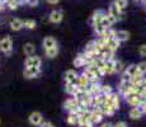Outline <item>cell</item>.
Returning <instances> with one entry per match:
<instances>
[{
    "instance_id": "29",
    "label": "cell",
    "mask_w": 146,
    "mask_h": 127,
    "mask_svg": "<svg viewBox=\"0 0 146 127\" xmlns=\"http://www.w3.org/2000/svg\"><path fill=\"white\" fill-rule=\"evenodd\" d=\"M114 4L117 5V8H118L121 12H123L126 9V7H127V0H116Z\"/></svg>"
},
{
    "instance_id": "34",
    "label": "cell",
    "mask_w": 146,
    "mask_h": 127,
    "mask_svg": "<svg viewBox=\"0 0 146 127\" xmlns=\"http://www.w3.org/2000/svg\"><path fill=\"white\" fill-rule=\"evenodd\" d=\"M137 70H139V71L141 72L142 75L146 74V63H145V61H142V63L137 64Z\"/></svg>"
},
{
    "instance_id": "31",
    "label": "cell",
    "mask_w": 146,
    "mask_h": 127,
    "mask_svg": "<svg viewBox=\"0 0 146 127\" xmlns=\"http://www.w3.org/2000/svg\"><path fill=\"white\" fill-rule=\"evenodd\" d=\"M74 66H76V67L84 66V61H83V56H81V53H79V55L74 59Z\"/></svg>"
},
{
    "instance_id": "14",
    "label": "cell",
    "mask_w": 146,
    "mask_h": 127,
    "mask_svg": "<svg viewBox=\"0 0 146 127\" xmlns=\"http://www.w3.org/2000/svg\"><path fill=\"white\" fill-rule=\"evenodd\" d=\"M85 69H86V70H89V71H90V72H93L94 76H95V78H97V79H100L103 75H104V74H103V72H102V70H100L98 66H95V65H93V64H90V65H86V66H85Z\"/></svg>"
},
{
    "instance_id": "4",
    "label": "cell",
    "mask_w": 146,
    "mask_h": 127,
    "mask_svg": "<svg viewBox=\"0 0 146 127\" xmlns=\"http://www.w3.org/2000/svg\"><path fill=\"white\" fill-rule=\"evenodd\" d=\"M132 88H133V84L131 81H125V80H121L119 85H118V93L122 94L123 97H126L127 94L132 93Z\"/></svg>"
},
{
    "instance_id": "20",
    "label": "cell",
    "mask_w": 146,
    "mask_h": 127,
    "mask_svg": "<svg viewBox=\"0 0 146 127\" xmlns=\"http://www.w3.org/2000/svg\"><path fill=\"white\" fill-rule=\"evenodd\" d=\"M119 43H121V42H118L116 38H111V39H108V41H107V47H108L109 51L114 52V51L118 50Z\"/></svg>"
},
{
    "instance_id": "30",
    "label": "cell",
    "mask_w": 146,
    "mask_h": 127,
    "mask_svg": "<svg viewBox=\"0 0 146 127\" xmlns=\"http://www.w3.org/2000/svg\"><path fill=\"white\" fill-rule=\"evenodd\" d=\"M100 93H102L103 95H108V94H112L113 93V89H112L111 85H102V89H100Z\"/></svg>"
},
{
    "instance_id": "33",
    "label": "cell",
    "mask_w": 146,
    "mask_h": 127,
    "mask_svg": "<svg viewBox=\"0 0 146 127\" xmlns=\"http://www.w3.org/2000/svg\"><path fill=\"white\" fill-rule=\"evenodd\" d=\"M5 4H7V7L9 8V9H17L18 5H19V3L17 1V0H7Z\"/></svg>"
},
{
    "instance_id": "41",
    "label": "cell",
    "mask_w": 146,
    "mask_h": 127,
    "mask_svg": "<svg viewBox=\"0 0 146 127\" xmlns=\"http://www.w3.org/2000/svg\"><path fill=\"white\" fill-rule=\"evenodd\" d=\"M141 86H142L144 89H146V78H144V80L141 81Z\"/></svg>"
},
{
    "instance_id": "13",
    "label": "cell",
    "mask_w": 146,
    "mask_h": 127,
    "mask_svg": "<svg viewBox=\"0 0 146 127\" xmlns=\"http://www.w3.org/2000/svg\"><path fill=\"white\" fill-rule=\"evenodd\" d=\"M62 12L61 10H53L50 14V22L51 23H60L62 21Z\"/></svg>"
},
{
    "instance_id": "17",
    "label": "cell",
    "mask_w": 146,
    "mask_h": 127,
    "mask_svg": "<svg viewBox=\"0 0 146 127\" xmlns=\"http://www.w3.org/2000/svg\"><path fill=\"white\" fill-rule=\"evenodd\" d=\"M42 46H43V50H48L53 46H57V42L53 37H46L42 42Z\"/></svg>"
},
{
    "instance_id": "22",
    "label": "cell",
    "mask_w": 146,
    "mask_h": 127,
    "mask_svg": "<svg viewBox=\"0 0 146 127\" xmlns=\"http://www.w3.org/2000/svg\"><path fill=\"white\" fill-rule=\"evenodd\" d=\"M130 38V33L127 31H117L116 33V39L118 42H125Z\"/></svg>"
},
{
    "instance_id": "3",
    "label": "cell",
    "mask_w": 146,
    "mask_h": 127,
    "mask_svg": "<svg viewBox=\"0 0 146 127\" xmlns=\"http://www.w3.org/2000/svg\"><path fill=\"white\" fill-rule=\"evenodd\" d=\"M13 50V42L10 37H4L3 39H0V51L4 52L5 55H10Z\"/></svg>"
},
{
    "instance_id": "7",
    "label": "cell",
    "mask_w": 146,
    "mask_h": 127,
    "mask_svg": "<svg viewBox=\"0 0 146 127\" xmlns=\"http://www.w3.org/2000/svg\"><path fill=\"white\" fill-rule=\"evenodd\" d=\"M40 74H41V67H26L23 71L24 78H27V79L37 78Z\"/></svg>"
},
{
    "instance_id": "24",
    "label": "cell",
    "mask_w": 146,
    "mask_h": 127,
    "mask_svg": "<svg viewBox=\"0 0 146 127\" xmlns=\"http://www.w3.org/2000/svg\"><path fill=\"white\" fill-rule=\"evenodd\" d=\"M142 80H144V75H142L140 71H137L136 74L131 78V83H132L133 85H139V84H141Z\"/></svg>"
},
{
    "instance_id": "39",
    "label": "cell",
    "mask_w": 146,
    "mask_h": 127,
    "mask_svg": "<svg viewBox=\"0 0 146 127\" xmlns=\"http://www.w3.org/2000/svg\"><path fill=\"white\" fill-rule=\"evenodd\" d=\"M114 127H127V123L126 122H117L116 125H114Z\"/></svg>"
},
{
    "instance_id": "12",
    "label": "cell",
    "mask_w": 146,
    "mask_h": 127,
    "mask_svg": "<svg viewBox=\"0 0 146 127\" xmlns=\"http://www.w3.org/2000/svg\"><path fill=\"white\" fill-rule=\"evenodd\" d=\"M78 75H79V74H78L75 70H72V69L66 70L65 75H64V76H65V83H74V84H75Z\"/></svg>"
},
{
    "instance_id": "42",
    "label": "cell",
    "mask_w": 146,
    "mask_h": 127,
    "mask_svg": "<svg viewBox=\"0 0 146 127\" xmlns=\"http://www.w3.org/2000/svg\"><path fill=\"white\" fill-rule=\"evenodd\" d=\"M141 97L144 98V99H146V89H144V90L141 92Z\"/></svg>"
},
{
    "instance_id": "18",
    "label": "cell",
    "mask_w": 146,
    "mask_h": 127,
    "mask_svg": "<svg viewBox=\"0 0 146 127\" xmlns=\"http://www.w3.org/2000/svg\"><path fill=\"white\" fill-rule=\"evenodd\" d=\"M102 120H103V113L100 112V109H93V111H92V122H93L94 125H97V123H99Z\"/></svg>"
},
{
    "instance_id": "43",
    "label": "cell",
    "mask_w": 146,
    "mask_h": 127,
    "mask_svg": "<svg viewBox=\"0 0 146 127\" xmlns=\"http://www.w3.org/2000/svg\"><path fill=\"white\" fill-rule=\"evenodd\" d=\"M47 1H48L50 4H56V3H58L60 0H47Z\"/></svg>"
},
{
    "instance_id": "27",
    "label": "cell",
    "mask_w": 146,
    "mask_h": 127,
    "mask_svg": "<svg viewBox=\"0 0 146 127\" xmlns=\"http://www.w3.org/2000/svg\"><path fill=\"white\" fill-rule=\"evenodd\" d=\"M137 71H139V70H137V65H130V66H127V67L125 69V72H126L127 75H130L131 78H132V76L136 74Z\"/></svg>"
},
{
    "instance_id": "1",
    "label": "cell",
    "mask_w": 146,
    "mask_h": 127,
    "mask_svg": "<svg viewBox=\"0 0 146 127\" xmlns=\"http://www.w3.org/2000/svg\"><path fill=\"white\" fill-rule=\"evenodd\" d=\"M64 108L66 109V111L72 112V113H79V102L75 99L74 97L72 98H69V99H66L64 102Z\"/></svg>"
},
{
    "instance_id": "44",
    "label": "cell",
    "mask_w": 146,
    "mask_h": 127,
    "mask_svg": "<svg viewBox=\"0 0 146 127\" xmlns=\"http://www.w3.org/2000/svg\"><path fill=\"white\" fill-rule=\"evenodd\" d=\"M0 122H1V121H0Z\"/></svg>"
},
{
    "instance_id": "45",
    "label": "cell",
    "mask_w": 146,
    "mask_h": 127,
    "mask_svg": "<svg viewBox=\"0 0 146 127\" xmlns=\"http://www.w3.org/2000/svg\"><path fill=\"white\" fill-rule=\"evenodd\" d=\"M145 114H146V113H145Z\"/></svg>"
},
{
    "instance_id": "35",
    "label": "cell",
    "mask_w": 146,
    "mask_h": 127,
    "mask_svg": "<svg viewBox=\"0 0 146 127\" xmlns=\"http://www.w3.org/2000/svg\"><path fill=\"white\" fill-rule=\"evenodd\" d=\"M139 53H140V56H142V57H146V45H142V46H140Z\"/></svg>"
},
{
    "instance_id": "23",
    "label": "cell",
    "mask_w": 146,
    "mask_h": 127,
    "mask_svg": "<svg viewBox=\"0 0 146 127\" xmlns=\"http://www.w3.org/2000/svg\"><path fill=\"white\" fill-rule=\"evenodd\" d=\"M67 123L69 125H79V113H72V112H70L69 116H67Z\"/></svg>"
},
{
    "instance_id": "10",
    "label": "cell",
    "mask_w": 146,
    "mask_h": 127,
    "mask_svg": "<svg viewBox=\"0 0 146 127\" xmlns=\"http://www.w3.org/2000/svg\"><path fill=\"white\" fill-rule=\"evenodd\" d=\"M116 72L114 70V60H109V61H104V67H103V74L107 75H112Z\"/></svg>"
},
{
    "instance_id": "40",
    "label": "cell",
    "mask_w": 146,
    "mask_h": 127,
    "mask_svg": "<svg viewBox=\"0 0 146 127\" xmlns=\"http://www.w3.org/2000/svg\"><path fill=\"white\" fill-rule=\"evenodd\" d=\"M100 127H114V126L112 125V123H109V122H106V123H103Z\"/></svg>"
},
{
    "instance_id": "11",
    "label": "cell",
    "mask_w": 146,
    "mask_h": 127,
    "mask_svg": "<svg viewBox=\"0 0 146 127\" xmlns=\"http://www.w3.org/2000/svg\"><path fill=\"white\" fill-rule=\"evenodd\" d=\"M106 15V13L103 10H97L94 14H93V18H92V24L93 27L98 24H102V21H103V17Z\"/></svg>"
},
{
    "instance_id": "2",
    "label": "cell",
    "mask_w": 146,
    "mask_h": 127,
    "mask_svg": "<svg viewBox=\"0 0 146 127\" xmlns=\"http://www.w3.org/2000/svg\"><path fill=\"white\" fill-rule=\"evenodd\" d=\"M126 102H127L130 106L132 107H139L140 104H141V102L144 100V98L141 97V94H137V93H130V94H127L125 97Z\"/></svg>"
},
{
    "instance_id": "26",
    "label": "cell",
    "mask_w": 146,
    "mask_h": 127,
    "mask_svg": "<svg viewBox=\"0 0 146 127\" xmlns=\"http://www.w3.org/2000/svg\"><path fill=\"white\" fill-rule=\"evenodd\" d=\"M75 89H76V85L74 83H65V92L70 95H74Z\"/></svg>"
},
{
    "instance_id": "36",
    "label": "cell",
    "mask_w": 146,
    "mask_h": 127,
    "mask_svg": "<svg viewBox=\"0 0 146 127\" xmlns=\"http://www.w3.org/2000/svg\"><path fill=\"white\" fill-rule=\"evenodd\" d=\"M107 18L109 19V22H111V23H112V25H113V24H114V23H116V22H117V19L114 18V17H112V15H111V14H109V13L107 14Z\"/></svg>"
},
{
    "instance_id": "37",
    "label": "cell",
    "mask_w": 146,
    "mask_h": 127,
    "mask_svg": "<svg viewBox=\"0 0 146 127\" xmlns=\"http://www.w3.org/2000/svg\"><path fill=\"white\" fill-rule=\"evenodd\" d=\"M40 127H53V125H52L51 122H48V121H46V122L43 121V122L41 123V126H40Z\"/></svg>"
},
{
    "instance_id": "38",
    "label": "cell",
    "mask_w": 146,
    "mask_h": 127,
    "mask_svg": "<svg viewBox=\"0 0 146 127\" xmlns=\"http://www.w3.org/2000/svg\"><path fill=\"white\" fill-rule=\"evenodd\" d=\"M27 3L31 5V7H36L38 4V0H27Z\"/></svg>"
},
{
    "instance_id": "21",
    "label": "cell",
    "mask_w": 146,
    "mask_h": 127,
    "mask_svg": "<svg viewBox=\"0 0 146 127\" xmlns=\"http://www.w3.org/2000/svg\"><path fill=\"white\" fill-rule=\"evenodd\" d=\"M23 52L27 56H33L36 53V46L33 43H26L23 46Z\"/></svg>"
},
{
    "instance_id": "6",
    "label": "cell",
    "mask_w": 146,
    "mask_h": 127,
    "mask_svg": "<svg viewBox=\"0 0 146 127\" xmlns=\"http://www.w3.org/2000/svg\"><path fill=\"white\" fill-rule=\"evenodd\" d=\"M28 120H29V123L33 126H41V123L43 122V116L40 112H32V113L29 114V117H28Z\"/></svg>"
},
{
    "instance_id": "19",
    "label": "cell",
    "mask_w": 146,
    "mask_h": 127,
    "mask_svg": "<svg viewBox=\"0 0 146 127\" xmlns=\"http://www.w3.org/2000/svg\"><path fill=\"white\" fill-rule=\"evenodd\" d=\"M100 112L103 113V116H112L116 112V109L111 106V104H107V103H103L102 107H100Z\"/></svg>"
},
{
    "instance_id": "28",
    "label": "cell",
    "mask_w": 146,
    "mask_h": 127,
    "mask_svg": "<svg viewBox=\"0 0 146 127\" xmlns=\"http://www.w3.org/2000/svg\"><path fill=\"white\" fill-rule=\"evenodd\" d=\"M114 70H116V72H122L123 70H125V65L121 60H114Z\"/></svg>"
},
{
    "instance_id": "16",
    "label": "cell",
    "mask_w": 146,
    "mask_h": 127,
    "mask_svg": "<svg viewBox=\"0 0 146 127\" xmlns=\"http://www.w3.org/2000/svg\"><path fill=\"white\" fill-rule=\"evenodd\" d=\"M23 27H24V21H22L19 18H15L10 22V29L12 31H21Z\"/></svg>"
},
{
    "instance_id": "8",
    "label": "cell",
    "mask_w": 146,
    "mask_h": 127,
    "mask_svg": "<svg viewBox=\"0 0 146 127\" xmlns=\"http://www.w3.org/2000/svg\"><path fill=\"white\" fill-rule=\"evenodd\" d=\"M89 84H90V81H89V79L86 78L84 74L78 75L76 81H75V85H76V86H79L80 89H85L86 90V88H88Z\"/></svg>"
},
{
    "instance_id": "5",
    "label": "cell",
    "mask_w": 146,
    "mask_h": 127,
    "mask_svg": "<svg viewBox=\"0 0 146 127\" xmlns=\"http://www.w3.org/2000/svg\"><path fill=\"white\" fill-rule=\"evenodd\" d=\"M24 65H26V67H41L42 65V60L40 56H28V57L26 59V63H24Z\"/></svg>"
},
{
    "instance_id": "15",
    "label": "cell",
    "mask_w": 146,
    "mask_h": 127,
    "mask_svg": "<svg viewBox=\"0 0 146 127\" xmlns=\"http://www.w3.org/2000/svg\"><path fill=\"white\" fill-rule=\"evenodd\" d=\"M142 114L144 113L141 112V109L139 107H132L130 109V112H128V116L131 117V120H140L142 117Z\"/></svg>"
},
{
    "instance_id": "32",
    "label": "cell",
    "mask_w": 146,
    "mask_h": 127,
    "mask_svg": "<svg viewBox=\"0 0 146 127\" xmlns=\"http://www.w3.org/2000/svg\"><path fill=\"white\" fill-rule=\"evenodd\" d=\"M24 27H26L27 29H35L36 22L33 21V19H26V21H24Z\"/></svg>"
},
{
    "instance_id": "9",
    "label": "cell",
    "mask_w": 146,
    "mask_h": 127,
    "mask_svg": "<svg viewBox=\"0 0 146 127\" xmlns=\"http://www.w3.org/2000/svg\"><path fill=\"white\" fill-rule=\"evenodd\" d=\"M108 13L111 14L112 17H114L117 21H121V19H123V12H121V10L118 9V8H117V5L114 4V3L111 5V7H109Z\"/></svg>"
},
{
    "instance_id": "25",
    "label": "cell",
    "mask_w": 146,
    "mask_h": 127,
    "mask_svg": "<svg viewBox=\"0 0 146 127\" xmlns=\"http://www.w3.org/2000/svg\"><path fill=\"white\" fill-rule=\"evenodd\" d=\"M44 52H46L47 57H50V59L56 57L57 53H58V46H53V47H51V49H48V50H44Z\"/></svg>"
}]
</instances>
